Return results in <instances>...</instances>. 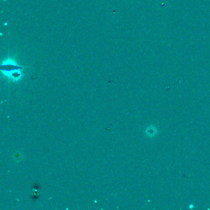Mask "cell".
<instances>
[{
	"mask_svg": "<svg viewBox=\"0 0 210 210\" xmlns=\"http://www.w3.org/2000/svg\"><path fill=\"white\" fill-rule=\"evenodd\" d=\"M146 134L147 136L150 139L155 137L158 134V130L157 128L153 125H150L147 127L145 130Z\"/></svg>",
	"mask_w": 210,
	"mask_h": 210,
	"instance_id": "obj_1",
	"label": "cell"
},
{
	"mask_svg": "<svg viewBox=\"0 0 210 210\" xmlns=\"http://www.w3.org/2000/svg\"><path fill=\"white\" fill-rule=\"evenodd\" d=\"M193 207V205H190L189 206V208H190V209H192Z\"/></svg>",
	"mask_w": 210,
	"mask_h": 210,
	"instance_id": "obj_2",
	"label": "cell"
},
{
	"mask_svg": "<svg viewBox=\"0 0 210 210\" xmlns=\"http://www.w3.org/2000/svg\"><path fill=\"white\" fill-rule=\"evenodd\" d=\"M4 1H6V0H4Z\"/></svg>",
	"mask_w": 210,
	"mask_h": 210,
	"instance_id": "obj_3",
	"label": "cell"
}]
</instances>
